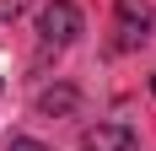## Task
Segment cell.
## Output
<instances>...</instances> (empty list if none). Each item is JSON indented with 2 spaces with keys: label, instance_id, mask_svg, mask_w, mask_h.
<instances>
[{
  "label": "cell",
  "instance_id": "obj_5",
  "mask_svg": "<svg viewBox=\"0 0 156 151\" xmlns=\"http://www.w3.org/2000/svg\"><path fill=\"white\" fill-rule=\"evenodd\" d=\"M27 6H32V0H0V22H5V16H22Z\"/></svg>",
  "mask_w": 156,
  "mask_h": 151
},
{
  "label": "cell",
  "instance_id": "obj_7",
  "mask_svg": "<svg viewBox=\"0 0 156 151\" xmlns=\"http://www.w3.org/2000/svg\"><path fill=\"white\" fill-rule=\"evenodd\" d=\"M151 92H156V76H151Z\"/></svg>",
  "mask_w": 156,
  "mask_h": 151
},
{
  "label": "cell",
  "instance_id": "obj_6",
  "mask_svg": "<svg viewBox=\"0 0 156 151\" xmlns=\"http://www.w3.org/2000/svg\"><path fill=\"white\" fill-rule=\"evenodd\" d=\"M11 151H48V146H38V140H27V135H22V140H11Z\"/></svg>",
  "mask_w": 156,
  "mask_h": 151
},
{
  "label": "cell",
  "instance_id": "obj_2",
  "mask_svg": "<svg viewBox=\"0 0 156 151\" xmlns=\"http://www.w3.org/2000/svg\"><path fill=\"white\" fill-rule=\"evenodd\" d=\"M151 38V6L145 0H119L113 6V49H140Z\"/></svg>",
  "mask_w": 156,
  "mask_h": 151
},
{
  "label": "cell",
  "instance_id": "obj_4",
  "mask_svg": "<svg viewBox=\"0 0 156 151\" xmlns=\"http://www.w3.org/2000/svg\"><path fill=\"white\" fill-rule=\"evenodd\" d=\"M70 108H76V92L70 87H54V92L38 97V113H70Z\"/></svg>",
  "mask_w": 156,
  "mask_h": 151
},
{
  "label": "cell",
  "instance_id": "obj_1",
  "mask_svg": "<svg viewBox=\"0 0 156 151\" xmlns=\"http://www.w3.org/2000/svg\"><path fill=\"white\" fill-rule=\"evenodd\" d=\"M38 38H43L48 49H65L81 38V6L76 0H48L43 16H38Z\"/></svg>",
  "mask_w": 156,
  "mask_h": 151
},
{
  "label": "cell",
  "instance_id": "obj_3",
  "mask_svg": "<svg viewBox=\"0 0 156 151\" xmlns=\"http://www.w3.org/2000/svg\"><path fill=\"white\" fill-rule=\"evenodd\" d=\"M81 151H140V140L129 124H92L81 135Z\"/></svg>",
  "mask_w": 156,
  "mask_h": 151
}]
</instances>
